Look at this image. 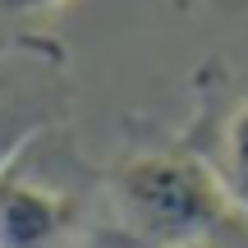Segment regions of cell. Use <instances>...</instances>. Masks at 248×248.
Masks as SVG:
<instances>
[{
	"label": "cell",
	"instance_id": "6da1fadb",
	"mask_svg": "<svg viewBox=\"0 0 248 248\" xmlns=\"http://www.w3.org/2000/svg\"><path fill=\"white\" fill-rule=\"evenodd\" d=\"M110 193L124 230L152 248H184L244 221L225 179L188 152H147L124 161L110 179Z\"/></svg>",
	"mask_w": 248,
	"mask_h": 248
},
{
	"label": "cell",
	"instance_id": "8992f818",
	"mask_svg": "<svg viewBox=\"0 0 248 248\" xmlns=\"http://www.w3.org/2000/svg\"><path fill=\"white\" fill-rule=\"evenodd\" d=\"M0 5H9V9H51L60 0H0Z\"/></svg>",
	"mask_w": 248,
	"mask_h": 248
},
{
	"label": "cell",
	"instance_id": "277c9868",
	"mask_svg": "<svg viewBox=\"0 0 248 248\" xmlns=\"http://www.w3.org/2000/svg\"><path fill=\"white\" fill-rule=\"evenodd\" d=\"M184 248H244V244L234 239V230H225V234H212V239H198V244H184Z\"/></svg>",
	"mask_w": 248,
	"mask_h": 248
},
{
	"label": "cell",
	"instance_id": "7a4b0ae2",
	"mask_svg": "<svg viewBox=\"0 0 248 248\" xmlns=\"http://www.w3.org/2000/svg\"><path fill=\"white\" fill-rule=\"evenodd\" d=\"M78 202L37 184L18 161L0 166V248H78Z\"/></svg>",
	"mask_w": 248,
	"mask_h": 248
},
{
	"label": "cell",
	"instance_id": "3957f363",
	"mask_svg": "<svg viewBox=\"0 0 248 248\" xmlns=\"http://www.w3.org/2000/svg\"><path fill=\"white\" fill-rule=\"evenodd\" d=\"M221 179H225V188H230V202L239 207V216L248 221V101L234 110L230 133H225V166H221Z\"/></svg>",
	"mask_w": 248,
	"mask_h": 248
},
{
	"label": "cell",
	"instance_id": "5b68a950",
	"mask_svg": "<svg viewBox=\"0 0 248 248\" xmlns=\"http://www.w3.org/2000/svg\"><path fill=\"white\" fill-rule=\"evenodd\" d=\"M78 248H152V244H142V239H133V234L124 230L120 239H101V244H78Z\"/></svg>",
	"mask_w": 248,
	"mask_h": 248
}]
</instances>
